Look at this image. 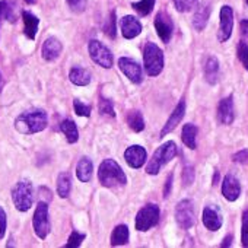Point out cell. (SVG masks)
Instances as JSON below:
<instances>
[{
  "mask_svg": "<svg viewBox=\"0 0 248 248\" xmlns=\"http://www.w3.org/2000/svg\"><path fill=\"white\" fill-rule=\"evenodd\" d=\"M175 217L181 228L188 229L194 223V209L190 200H181L175 209Z\"/></svg>",
  "mask_w": 248,
  "mask_h": 248,
  "instance_id": "obj_9",
  "label": "cell"
},
{
  "mask_svg": "<svg viewBox=\"0 0 248 248\" xmlns=\"http://www.w3.org/2000/svg\"><path fill=\"white\" fill-rule=\"evenodd\" d=\"M175 155H177V145L174 142H167V143L161 145L155 151V154H154V156H152V159L146 168V172L151 175H156L159 172L161 167L164 164L170 162Z\"/></svg>",
  "mask_w": 248,
  "mask_h": 248,
  "instance_id": "obj_4",
  "label": "cell"
},
{
  "mask_svg": "<svg viewBox=\"0 0 248 248\" xmlns=\"http://www.w3.org/2000/svg\"><path fill=\"white\" fill-rule=\"evenodd\" d=\"M72 188V178L67 172H62L57 178V193L60 197L66 199Z\"/></svg>",
  "mask_w": 248,
  "mask_h": 248,
  "instance_id": "obj_28",
  "label": "cell"
},
{
  "mask_svg": "<svg viewBox=\"0 0 248 248\" xmlns=\"http://www.w3.org/2000/svg\"><path fill=\"white\" fill-rule=\"evenodd\" d=\"M232 244V235H228L225 239H223V242H222V247H229Z\"/></svg>",
  "mask_w": 248,
  "mask_h": 248,
  "instance_id": "obj_45",
  "label": "cell"
},
{
  "mask_svg": "<svg viewBox=\"0 0 248 248\" xmlns=\"http://www.w3.org/2000/svg\"><path fill=\"white\" fill-rule=\"evenodd\" d=\"M233 161L235 162H241V164H247L248 162V151H241L238 154L233 155Z\"/></svg>",
  "mask_w": 248,
  "mask_h": 248,
  "instance_id": "obj_42",
  "label": "cell"
},
{
  "mask_svg": "<svg viewBox=\"0 0 248 248\" xmlns=\"http://www.w3.org/2000/svg\"><path fill=\"white\" fill-rule=\"evenodd\" d=\"M12 199L18 210L27 212L32 204V184L28 180L19 181L12 190Z\"/></svg>",
  "mask_w": 248,
  "mask_h": 248,
  "instance_id": "obj_5",
  "label": "cell"
},
{
  "mask_svg": "<svg viewBox=\"0 0 248 248\" xmlns=\"http://www.w3.org/2000/svg\"><path fill=\"white\" fill-rule=\"evenodd\" d=\"M22 19H24V25H25V35L30 38V40H34L35 35H37V31H38V18L35 15H32L31 12H27L24 11L22 12Z\"/></svg>",
  "mask_w": 248,
  "mask_h": 248,
  "instance_id": "obj_20",
  "label": "cell"
},
{
  "mask_svg": "<svg viewBox=\"0 0 248 248\" xmlns=\"http://www.w3.org/2000/svg\"><path fill=\"white\" fill-rule=\"evenodd\" d=\"M120 27H121V34L124 38H135L142 32V24L139 22V19H136L135 16H124L120 21Z\"/></svg>",
  "mask_w": 248,
  "mask_h": 248,
  "instance_id": "obj_12",
  "label": "cell"
},
{
  "mask_svg": "<svg viewBox=\"0 0 248 248\" xmlns=\"http://www.w3.org/2000/svg\"><path fill=\"white\" fill-rule=\"evenodd\" d=\"M236 54H238V59L241 60V63L244 64V67L248 70V44L245 41H239V44L236 47Z\"/></svg>",
  "mask_w": 248,
  "mask_h": 248,
  "instance_id": "obj_32",
  "label": "cell"
},
{
  "mask_svg": "<svg viewBox=\"0 0 248 248\" xmlns=\"http://www.w3.org/2000/svg\"><path fill=\"white\" fill-rule=\"evenodd\" d=\"M217 73H219V62L215 56L209 57L207 62H206V66H204V76H206V80L209 83H215L216 79H217Z\"/></svg>",
  "mask_w": 248,
  "mask_h": 248,
  "instance_id": "obj_24",
  "label": "cell"
},
{
  "mask_svg": "<svg viewBox=\"0 0 248 248\" xmlns=\"http://www.w3.org/2000/svg\"><path fill=\"white\" fill-rule=\"evenodd\" d=\"M222 194L229 202H233V200H236L239 197V194H241V186H239L238 180L233 175H226L223 178Z\"/></svg>",
  "mask_w": 248,
  "mask_h": 248,
  "instance_id": "obj_16",
  "label": "cell"
},
{
  "mask_svg": "<svg viewBox=\"0 0 248 248\" xmlns=\"http://www.w3.org/2000/svg\"><path fill=\"white\" fill-rule=\"evenodd\" d=\"M32 225H34V231L37 233L38 238L44 239L48 232H50V220H48V206L44 202H40L35 213H34V219H32Z\"/></svg>",
  "mask_w": 248,
  "mask_h": 248,
  "instance_id": "obj_7",
  "label": "cell"
},
{
  "mask_svg": "<svg viewBox=\"0 0 248 248\" xmlns=\"http://www.w3.org/2000/svg\"><path fill=\"white\" fill-rule=\"evenodd\" d=\"M2 88H3V78H2V73H0V92H2Z\"/></svg>",
  "mask_w": 248,
  "mask_h": 248,
  "instance_id": "obj_46",
  "label": "cell"
},
{
  "mask_svg": "<svg viewBox=\"0 0 248 248\" xmlns=\"http://www.w3.org/2000/svg\"><path fill=\"white\" fill-rule=\"evenodd\" d=\"M88 48H89L91 59L96 64H99L104 69H109L112 66V54H111V51L102 43H99L96 40H92L89 43Z\"/></svg>",
  "mask_w": 248,
  "mask_h": 248,
  "instance_id": "obj_8",
  "label": "cell"
},
{
  "mask_svg": "<svg viewBox=\"0 0 248 248\" xmlns=\"http://www.w3.org/2000/svg\"><path fill=\"white\" fill-rule=\"evenodd\" d=\"M104 31L105 34L109 37V38H115V31H117V19H115V12H111L109 15V19L108 22L105 24L104 27Z\"/></svg>",
  "mask_w": 248,
  "mask_h": 248,
  "instance_id": "obj_33",
  "label": "cell"
},
{
  "mask_svg": "<svg viewBox=\"0 0 248 248\" xmlns=\"http://www.w3.org/2000/svg\"><path fill=\"white\" fill-rule=\"evenodd\" d=\"M210 16V5L209 3H202L193 18V24H194V28L197 31H202L204 30L206 24H207V19Z\"/></svg>",
  "mask_w": 248,
  "mask_h": 248,
  "instance_id": "obj_21",
  "label": "cell"
},
{
  "mask_svg": "<svg viewBox=\"0 0 248 248\" xmlns=\"http://www.w3.org/2000/svg\"><path fill=\"white\" fill-rule=\"evenodd\" d=\"M62 48H63V47H62V43H60L57 38L50 37V38H47L46 43L43 44L41 54H43V57H44L47 62H53V60H56V59L60 56Z\"/></svg>",
  "mask_w": 248,
  "mask_h": 248,
  "instance_id": "obj_17",
  "label": "cell"
},
{
  "mask_svg": "<svg viewBox=\"0 0 248 248\" xmlns=\"http://www.w3.org/2000/svg\"><path fill=\"white\" fill-rule=\"evenodd\" d=\"M60 130L64 133V136H66V139H67L69 143L78 142V139H79L78 127H76V124H75L72 120H64V121H62V124H60Z\"/></svg>",
  "mask_w": 248,
  "mask_h": 248,
  "instance_id": "obj_26",
  "label": "cell"
},
{
  "mask_svg": "<svg viewBox=\"0 0 248 248\" xmlns=\"http://www.w3.org/2000/svg\"><path fill=\"white\" fill-rule=\"evenodd\" d=\"M242 245L248 247V210L242 215Z\"/></svg>",
  "mask_w": 248,
  "mask_h": 248,
  "instance_id": "obj_37",
  "label": "cell"
},
{
  "mask_svg": "<svg viewBox=\"0 0 248 248\" xmlns=\"http://www.w3.org/2000/svg\"><path fill=\"white\" fill-rule=\"evenodd\" d=\"M47 114L41 109L21 114L15 121V129L24 135H34L47 127Z\"/></svg>",
  "mask_w": 248,
  "mask_h": 248,
  "instance_id": "obj_1",
  "label": "cell"
},
{
  "mask_svg": "<svg viewBox=\"0 0 248 248\" xmlns=\"http://www.w3.org/2000/svg\"><path fill=\"white\" fill-rule=\"evenodd\" d=\"M241 32H242V35L248 37V19H244L241 22Z\"/></svg>",
  "mask_w": 248,
  "mask_h": 248,
  "instance_id": "obj_43",
  "label": "cell"
},
{
  "mask_svg": "<svg viewBox=\"0 0 248 248\" xmlns=\"http://www.w3.org/2000/svg\"><path fill=\"white\" fill-rule=\"evenodd\" d=\"M99 112L102 115L115 117V112H114V108H112V102L109 99H105V98L99 99Z\"/></svg>",
  "mask_w": 248,
  "mask_h": 248,
  "instance_id": "obj_34",
  "label": "cell"
},
{
  "mask_svg": "<svg viewBox=\"0 0 248 248\" xmlns=\"http://www.w3.org/2000/svg\"><path fill=\"white\" fill-rule=\"evenodd\" d=\"M73 107H75V112H76L78 115H82V117H89V115H91V107H89V105H85V104L80 102L79 99H75Z\"/></svg>",
  "mask_w": 248,
  "mask_h": 248,
  "instance_id": "obj_35",
  "label": "cell"
},
{
  "mask_svg": "<svg viewBox=\"0 0 248 248\" xmlns=\"http://www.w3.org/2000/svg\"><path fill=\"white\" fill-rule=\"evenodd\" d=\"M171 186H172V175H170V177H168V181H167V187H165V190H164V193H165V197H167V196L170 194Z\"/></svg>",
  "mask_w": 248,
  "mask_h": 248,
  "instance_id": "obj_44",
  "label": "cell"
},
{
  "mask_svg": "<svg viewBox=\"0 0 248 248\" xmlns=\"http://www.w3.org/2000/svg\"><path fill=\"white\" fill-rule=\"evenodd\" d=\"M129 241V228L126 225H118L112 231L111 235V245H124Z\"/></svg>",
  "mask_w": 248,
  "mask_h": 248,
  "instance_id": "obj_27",
  "label": "cell"
},
{
  "mask_svg": "<svg viewBox=\"0 0 248 248\" xmlns=\"http://www.w3.org/2000/svg\"><path fill=\"white\" fill-rule=\"evenodd\" d=\"M143 63H145L146 73L149 76H158L164 69V53H162V50L156 44L148 43L145 46V51H143Z\"/></svg>",
  "mask_w": 248,
  "mask_h": 248,
  "instance_id": "obj_3",
  "label": "cell"
},
{
  "mask_svg": "<svg viewBox=\"0 0 248 248\" xmlns=\"http://www.w3.org/2000/svg\"><path fill=\"white\" fill-rule=\"evenodd\" d=\"M245 2H247V5H248V0H245Z\"/></svg>",
  "mask_w": 248,
  "mask_h": 248,
  "instance_id": "obj_48",
  "label": "cell"
},
{
  "mask_svg": "<svg viewBox=\"0 0 248 248\" xmlns=\"http://www.w3.org/2000/svg\"><path fill=\"white\" fill-rule=\"evenodd\" d=\"M66 2L69 3V6H70L73 11H83L86 0H66Z\"/></svg>",
  "mask_w": 248,
  "mask_h": 248,
  "instance_id": "obj_41",
  "label": "cell"
},
{
  "mask_svg": "<svg viewBox=\"0 0 248 248\" xmlns=\"http://www.w3.org/2000/svg\"><path fill=\"white\" fill-rule=\"evenodd\" d=\"M194 180V171H193V167H186L184 168V172H183V181H184V186H188L191 184Z\"/></svg>",
  "mask_w": 248,
  "mask_h": 248,
  "instance_id": "obj_39",
  "label": "cell"
},
{
  "mask_svg": "<svg viewBox=\"0 0 248 248\" xmlns=\"http://www.w3.org/2000/svg\"><path fill=\"white\" fill-rule=\"evenodd\" d=\"M85 239V235L83 233H79V232H72V235L69 236V242L66 244L67 248H76L82 244V241Z\"/></svg>",
  "mask_w": 248,
  "mask_h": 248,
  "instance_id": "obj_36",
  "label": "cell"
},
{
  "mask_svg": "<svg viewBox=\"0 0 248 248\" xmlns=\"http://www.w3.org/2000/svg\"><path fill=\"white\" fill-rule=\"evenodd\" d=\"M132 6H133V9H135L139 15L148 16V15L154 11L155 0H140V2H135Z\"/></svg>",
  "mask_w": 248,
  "mask_h": 248,
  "instance_id": "obj_30",
  "label": "cell"
},
{
  "mask_svg": "<svg viewBox=\"0 0 248 248\" xmlns=\"http://www.w3.org/2000/svg\"><path fill=\"white\" fill-rule=\"evenodd\" d=\"M118 66L132 82H135V83L142 82V79H143L142 67L135 60H132L129 57H121V59H118Z\"/></svg>",
  "mask_w": 248,
  "mask_h": 248,
  "instance_id": "obj_11",
  "label": "cell"
},
{
  "mask_svg": "<svg viewBox=\"0 0 248 248\" xmlns=\"http://www.w3.org/2000/svg\"><path fill=\"white\" fill-rule=\"evenodd\" d=\"M203 223L210 231H217L222 226V217L215 207H206L203 210Z\"/></svg>",
  "mask_w": 248,
  "mask_h": 248,
  "instance_id": "obj_19",
  "label": "cell"
},
{
  "mask_svg": "<svg viewBox=\"0 0 248 248\" xmlns=\"http://www.w3.org/2000/svg\"><path fill=\"white\" fill-rule=\"evenodd\" d=\"M69 79L72 83L78 86H86L91 82V73L86 69L82 67H73L69 73Z\"/></svg>",
  "mask_w": 248,
  "mask_h": 248,
  "instance_id": "obj_22",
  "label": "cell"
},
{
  "mask_svg": "<svg viewBox=\"0 0 248 248\" xmlns=\"http://www.w3.org/2000/svg\"><path fill=\"white\" fill-rule=\"evenodd\" d=\"M127 123L129 126L132 127L133 132L139 133L145 129V120L142 117V114L139 111H132L129 115H127Z\"/></svg>",
  "mask_w": 248,
  "mask_h": 248,
  "instance_id": "obj_29",
  "label": "cell"
},
{
  "mask_svg": "<svg viewBox=\"0 0 248 248\" xmlns=\"http://www.w3.org/2000/svg\"><path fill=\"white\" fill-rule=\"evenodd\" d=\"M11 18V8L8 5V2L5 0H0V25L5 19H9Z\"/></svg>",
  "mask_w": 248,
  "mask_h": 248,
  "instance_id": "obj_38",
  "label": "cell"
},
{
  "mask_svg": "<svg viewBox=\"0 0 248 248\" xmlns=\"http://www.w3.org/2000/svg\"><path fill=\"white\" fill-rule=\"evenodd\" d=\"M217 117H219V121H220V123H223V124H232V121H233V118H235L232 96L223 98V99L220 101L219 108H217Z\"/></svg>",
  "mask_w": 248,
  "mask_h": 248,
  "instance_id": "obj_18",
  "label": "cell"
},
{
  "mask_svg": "<svg viewBox=\"0 0 248 248\" xmlns=\"http://www.w3.org/2000/svg\"><path fill=\"white\" fill-rule=\"evenodd\" d=\"M155 28H156V32L159 35V38L164 41V43H168L171 40V35H172V22L170 19L168 15L165 14H158L156 18H155Z\"/></svg>",
  "mask_w": 248,
  "mask_h": 248,
  "instance_id": "obj_13",
  "label": "cell"
},
{
  "mask_svg": "<svg viewBox=\"0 0 248 248\" xmlns=\"http://www.w3.org/2000/svg\"><path fill=\"white\" fill-rule=\"evenodd\" d=\"M184 114H186V102H184V101H180V104L175 107V109L172 111L171 117H170V118H168V121L165 123L164 129L161 130V138H164L165 135L171 133V132L178 126V123L183 120Z\"/></svg>",
  "mask_w": 248,
  "mask_h": 248,
  "instance_id": "obj_15",
  "label": "cell"
},
{
  "mask_svg": "<svg viewBox=\"0 0 248 248\" xmlns=\"http://www.w3.org/2000/svg\"><path fill=\"white\" fill-rule=\"evenodd\" d=\"M76 175L82 183H88L92 177V162L88 158H82L76 168Z\"/></svg>",
  "mask_w": 248,
  "mask_h": 248,
  "instance_id": "obj_25",
  "label": "cell"
},
{
  "mask_svg": "<svg viewBox=\"0 0 248 248\" xmlns=\"http://www.w3.org/2000/svg\"><path fill=\"white\" fill-rule=\"evenodd\" d=\"M98 178H99V183L104 187H114V186H118V184L123 186V184L127 183L126 174L123 172L120 165L112 159H105L99 165Z\"/></svg>",
  "mask_w": 248,
  "mask_h": 248,
  "instance_id": "obj_2",
  "label": "cell"
},
{
  "mask_svg": "<svg viewBox=\"0 0 248 248\" xmlns=\"http://www.w3.org/2000/svg\"><path fill=\"white\" fill-rule=\"evenodd\" d=\"M27 3H35V0H25Z\"/></svg>",
  "mask_w": 248,
  "mask_h": 248,
  "instance_id": "obj_47",
  "label": "cell"
},
{
  "mask_svg": "<svg viewBox=\"0 0 248 248\" xmlns=\"http://www.w3.org/2000/svg\"><path fill=\"white\" fill-rule=\"evenodd\" d=\"M197 132L199 129L194 126V124H186L184 129H183V142L187 148L190 149H196L197 148V143H196V136H197Z\"/></svg>",
  "mask_w": 248,
  "mask_h": 248,
  "instance_id": "obj_23",
  "label": "cell"
},
{
  "mask_svg": "<svg viewBox=\"0 0 248 248\" xmlns=\"http://www.w3.org/2000/svg\"><path fill=\"white\" fill-rule=\"evenodd\" d=\"M233 28V11L231 6H223L220 9V25H219V34L217 38L220 43H225L229 40Z\"/></svg>",
  "mask_w": 248,
  "mask_h": 248,
  "instance_id": "obj_10",
  "label": "cell"
},
{
  "mask_svg": "<svg viewBox=\"0 0 248 248\" xmlns=\"http://www.w3.org/2000/svg\"><path fill=\"white\" fill-rule=\"evenodd\" d=\"M5 232H6V213L0 207V239L5 236Z\"/></svg>",
  "mask_w": 248,
  "mask_h": 248,
  "instance_id": "obj_40",
  "label": "cell"
},
{
  "mask_svg": "<svg viewBox=\"0 0 248 248\" xmlns=\"http://www.w3.org/2000/svg\"><path fill=\"white\" fill-rule=\"evenodd\" d=\"M124 158H126V162L132 168H140L146 161V151H145V148L135 145L124 152Z\"/></svg>",
  "mask_w": 248,
  "mask_h": 248,
  "instance_id": "obj_14",
  "label": "cell"
},
{
  "mask_svg": "<svg viewBox=\"0 0 248 248\" xmlns=\"http://www.w3.org/2000/svg\"><path fill=\"white\" fill-rule=\"evenodd\" d=\"M174 5L178 12H190L199 5V0H174Z\"/></svg>",
  "mask_w": 248,
  "mask_h": 248,
  "instance_id": "obj_31",
  "label": "cell"
},
{
  "mask_svg": "<svg viewBox=\"0 0 248 248\" xmlns=\"http://www.w3.org/2000/svg\"><path fill=\"white\" fill-rule=\"evenodd\" d=\"M159 220V207L156 204H146L142 207L136 216V229L148 231L155 226Z\"/></svg>",
  "mask_w": 248,
  "mask_h": 248,
  "instance_id": "obj_6",
  "label": "cell"
}]
</instances>
